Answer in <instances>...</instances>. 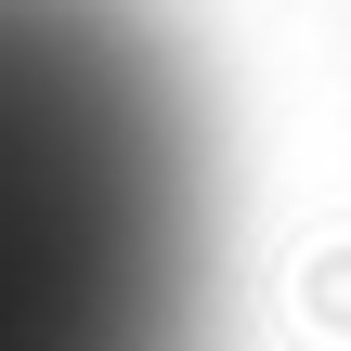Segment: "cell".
<instances>
[{
  "mask_svg": "<svg viewBox=\"0 0 351 351\" xmlns=\"http://www.w3.org/2000/svg\"><path fill=\"white\" fill-rule=\"evenodd\" d=\"M130 156L52 0H0V351H117Z\"/></svg>",
  "mask_w": 351,
  "mask_h": 351,
  "instance_id": "1",
  "label": "cell"
}]
</instances>
